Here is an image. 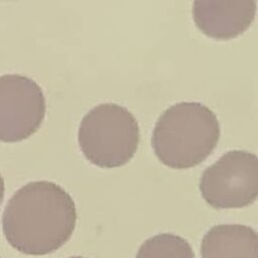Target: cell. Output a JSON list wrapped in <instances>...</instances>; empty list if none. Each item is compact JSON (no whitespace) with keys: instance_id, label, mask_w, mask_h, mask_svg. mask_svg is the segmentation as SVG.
Segmentation results:
<instances>
[{"instance_id":"cell-1","label":"cell","mask_w":258,"mask_h":258,"mask_svg":"<svg viewBox=\"0 0 258 258\" xmlns=\"http://www.w3.org/2000/svg\"><path fill=\"white\" fill-rule=\"evenodd\" d=\"M77 209L71 195L55 182L34 180L8 200L2 229L7 242L25 255L50 254L72 237Z\"/></svg>"},{"instance_id":"cell-2","label":"cell","mask_w":258,"mask_h":258,"mask_svg":"<svg viewBox=\"0 0 258 258\" xmlns=\"http://www.w3.org/2000/svg\"><path fill=\"white\" fill-rule=\"evenodd\" d=\"M219 138L220 123L209 107L199 102H179L158 117L151 144L164 165L185 169L203 162Z\"/></svg>"},{"instance_id":"cell-3","label":"cell","mask_w":258,"mask_h":258,"mask_svg":"<svg viewBox=\"0 0 258 258\" xmlns=\"http://www.w3.org/2000/svg\"><path fill=\"white\" fill-rule=\"evenodd\" d=\"M78 141L85 157L93 164L104 168L119 167L137 150L139 125L127 108L115 103L99 104L83 117Z\"/></svg>"},{"instance_id":"cell-4","label":"cell","mask_w":258,"mask_h":258,"mask_svg":"<svg viewBox=\"0 0 258 258\" xmlns=\"http://www.w3.org/2000/svg\"><path fill=\"white\" fill-rule=\"evenodd\" d=\"M200 191L215 209H238L253 204L258 196V158L247 150H230L201 175Z\"/></svg>"},{"instance_id":"cell-5","label":"cell","mask_w":258,"mask_h":258,"mask_svg":"<svg viewBox=\"0 0 258 258\" xmlns=\"http://www.w3.org/2000/svg\"><path fill=\"white\" fill-rule=\"evenodd\" d=\"M40 86L19 74L0 76V140L16 142L33 134L45 116Z\"/></svg>"},{"instance_id":"cell-6","label":"cell","mask_w":258,"mask_h":258,"mask_svg":"<svg viewBox=\"0 0 258 258\" xmlns=\"http://www.w3.org/2000/svg\"><path fill=\"white\" fill-rule=\"evenodd\" d=\"M256 7V0H196L191 13L196 25L206 35L230 39L251 25Z\"/></svg>"},{"instance_id":"cell-7","label":"cell","mask_w":258,"mask_h":258,"mask_svg":"<svg viewBox=\"0 0 258 258\" xmlns=\"http://www.w3.org/2000/svg\"><path fill=\"white\" fill-rule=\"evenodd\" d=\"M201 258H258V234L246 225L213 226L202 240Z\"/></svg>"},{"instance_id":"cell-8","label":"cell","mask_w":258,"mask_h":258,"mask_svg":"<svg viewBox=\"0 0 258 258\" xmlns=\"http://www.w3.org/2000/svg\"><path fill=\"white\" fill-rule=\"evenodd\" d=\"M135 258H196L189 243L183 238L161 233L145 240Z\"/></svg>"},{"instance_id":"cell-9","label":"cell","mask_w":258,"mask_h":258,"mask_svg":"<svg viewBox=\"0 0 258 258\" xmlns=\"http://www.w3.org/2000/svg\"><path fill=\"white\" fill-rule=\"evenodd\" d=\"M4 190H5V185H4V179L0 173V205L2 203L3 197H4Z\"/></svg>"},{"instance_id":"cell-10","label":"cell","mask_w":258,"mask_h":258,"mask_svg":"<svg viewBox=\"0 0 258 258\" xmlns=\"http://www.w3.org/2000/svg\"><path fill=\"white\" fill-rule=\"evenodd\" d=\"M69 258H87V257H82V256H72V257H69Z\"/></svg>"}]
</instances>
